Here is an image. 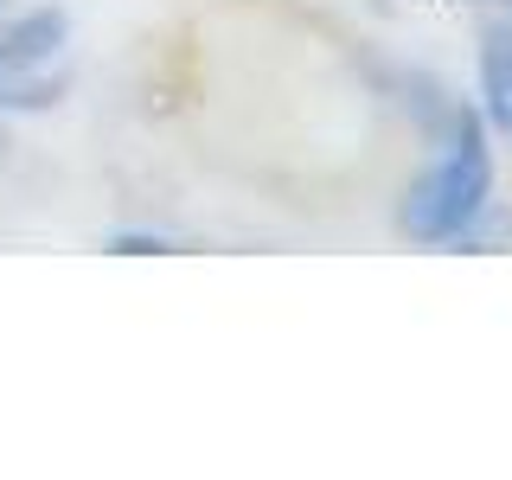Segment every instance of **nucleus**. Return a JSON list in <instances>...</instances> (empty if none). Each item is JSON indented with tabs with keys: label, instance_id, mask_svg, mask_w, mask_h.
Segmentation results:
<instances>
[{
	"label": "nucleus",
	"instance_id": "obj_1",
	"mask_svg": "<svg viewBox=\"0 0 512 480\" xmlns=\"http://www.w3.org/2000/svg\"><path fill=\"white\" fill-rule=\"evenodd\" d=\"M487 186H493L487 141H480V122L461 109V116H448L442 154L410 180L397 224H404V237H416V244H448V237H468V224L480 218V205H487Z\"/></svg>",
	"mask_w": 512,
	"mask_h": 480
},
{
	"label": "nucleus",
	"instance_id": "obj_4",
	"mask_svg": "<svg viewBox=\"0 0 512 480\" xmlns=\"http://www.w3.org/2000/svg\"><path fill=\"white\" fill-rule=\"evenodd\" d=\"M64 96V77L45 64H0V109L26 116V109H52Z\"/></svg>",
	"mask_w": 512,
	"mask_h": 480
},
{
	"label": "nucleus",
	"instance_id": "obj_2",
	"mask_svg": "<svg viewBox=\"0 0 512 480\" xmlns=\"http://www.w3.org/2000/svg\"><path fill=\"white\" fill-rule=\"evenodd\" d=\"M58 45H64V13L58 7L13 13V20L0 26V64H52Z\"/></svg>",
	"mask_w": 512,
	"mask_h": 480
},
{
	"label": "nucleus",
	"instance_id": "obj_5",
	"mask_svg": "<svg viewBox=\"0 0 512 480\" xmlns=\"http://www.w3.org/2000/svg\"><path fill=\"white\" fill-rule=\"evenodd\" d=\"M0 13H7V0H0Z\"/></svg>",
	"mask_w": 512,
	"mask_h": 480
},
{
	"label": "nucleus",
	"instance_id": "obj_3",
	"mask_svg": "<svg viewBox=\"0 0 512 480\" xmlns=\"http://www.w3.org/2000/svg\"><path fill=\"white\" fill-rule=\"evenodd\" d=\"M480 96H487L493 128L512 141V32H487L480 39Z\"/></svg>",
	"mask_w": 512,
	"mask_h": 480
}]
</instances>
